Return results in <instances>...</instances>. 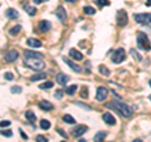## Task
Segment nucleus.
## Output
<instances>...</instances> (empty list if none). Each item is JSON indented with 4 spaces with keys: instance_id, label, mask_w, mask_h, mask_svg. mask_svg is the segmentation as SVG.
Listing matches in <instances>:
<instances>
[{
    "instance_id": "412c9836",
    "label": "nucleus",
    "mask_w": 151,
    "mask_h": 142,
    "mask_svg": "<svg viewBox=\"0 0 151 142\" xmlns=\"http://www.w3.org/2000/svg\"><path fill=\"white\" fill-rule=\"evenodd\" d=\"M25 118L29 120L30 122H35L37 116H35V113H34V112H32V111H27V112H25Z\"/></svg>"
},
{
    "instance_id": "c756f323",
    "label": "nucleus",
    "mask_w": 151,
    "mask_h": 142,
    "mask_svg": "<svg viewBox=\"0 0 151 142\" xmlns=\"http://www.w3.org/2000/svg\"><path fill=\"white\" fill-rule=\"evenodd\" d=\"M98 69H99V72H101V74H102V75H106V77H108V75H110L108 69H107V68H105V65H99Z\"/></svg>"
},
{
    "instance_id": "a878e982",
    "label": "nucleus",
    "mask_w": 151,
    "mask_h": 142,
    "mask_svg": "<svg viewBox=\"0 0 151 142\" xmlns=\"http://www.w3.org/2000/svg\"><path fill=\"white\" fill-rule=\"evenodd\" d=\"M63 121H64V122H67V123H69V124H74L76 123V120L71 115H64L63 116Z\"/></svg>"
},
{
    "instance_id": "aec40b11",
    "label": "nucleus",
    "mask_w": 151,
    "mask_h": 142,
    "mask_svg": "<svg viewBox=\"0 0 151 142\" xmlns=\"http://www.w3.org/2000/svg\"><path fill=\"white\" fill-rule=\"evenodd\" d=\"M107 136V132H103V131H101V132L96 133L95 136V142H103V140Z\"/></svg>"
},
{
    "instance_id": "20e7f679",
    "label": "nucleus",
    "mask_w": 151,
    "mask_h": 142,
    "mask_svg": "<svg viewBox=\"0 0 151 142\" xmlns=\"http://www.w3.org/2000/svg\"><path fill=\"white\" fill-rule=\"evenodd\" d=\"M125 58H126V52L123 50L122 48H118V49L115 50L113 52V54H112V62L115 64L122 63V62L125 60Z\"/></svg>"
},
{
    "instance_id": "2eb2a0df",
    "label": "nucleus",
    "mask_w": 151,
    "mask_h": 142,
    "mask_svg": "<svg viewBox=\"0 0 151 142\" xmlns=\"http://www.w3.org/2000/svg\"><path fill=\"white\" fill-rule=\"evenodd\" d=\"M102 118H103V121L107 124H111V126H113V124L116 123V120H115V117H113L111 113H108V112H106L103 116H102Z\"/></svg>"
},
{
    "instance_id": "2f4dec72",
    "label": "nucleus",
    "mask_w": 151,
    "mask_h": 142,
    "mask_svg": "<svg viewBox=\"0 0 151 142\" xmlns=\"http://www.w3.org/2000/svg\"><path fill=\"white\" fill-rule=\"evenodd\" d=\"M0 135H3V136H6V137H12L13 136V132L10 130H3L0 131Z\"/></svg>"
},
{
    "instance_id": "0eeeda50",
    "label": "nucleus",
    "mask_w": 151,
    "mask_h": 142,
    "mask_svg": "<svg viewBox=\"0 0 151 142\" xmlns=\"http://www.w3.org/2000/svg\"><path fill=\"white\" fill-rule=\"evenodd\" d=\"M116 19H117L118 26H125L127 24V14H126V12H123V10H118Z\"/></svg>"
},
{
    "instance_id": "1a4fd4ad",
    "label": "nucleus",
    "mask_w": 151,
    "mask_h": 142,
    "mask_svg": "<svg viewBox=\"0 0 151 142\" xmlns=\"http://www.w3.org/2000/svg\"><path fill=\"white\" fill-rule=\"evenodd\" d=\"M19 57V53L14 49H10L8 53L5 54V62H8V63H12V62H15V59H18Z\"/></svg>"
},
{
    "instance_id": "dca6fc26",
    "label": "nucleus",
    "mask_w": 151,
    "mask_h": 142,
    "mask_svg": "<svg viewBox=\"0 0 151 142\" xmlns=\"http://www.w3.org/2000/svg\"><path fill=\"white\" fill-rule=\"evenodd\" d=\"M5 16H6V18H9V19H16L19 16V14H18V12H16L15 9L9 8V9L5 10Z\"/></svg>"
},
{
    "instance_id": "7ed1b4c3",
    "label": "nucleus",
    "mask_w": 151,
    "mask_h": 142,
    "mask_svg": "<svg viewBox=\"0 0 151 142\" xmlns=\"http://www.w3.org/2000/svg\"><path fill=\"white\" fill-rule=\"evenodd\" d=\"M137 46H139L140 49L142 50H150L151 49V43L149 40V38L145 33H140L137 35Z\"/></svg>"
},
{
    "instance_id": "f8f14e48",
    "label": "nucleus",
    "mask_w": 151,
    "mask_h": 142,
    "mask_svg": "<svg viewBox=\"0 0 151 142\" xmlns=\"http://www.w3.org/2000/svg\"><path fill=\"white\" fill-rule=\"evenodd\" d=\"M63 60H64V63H66L67 65H69L71 69H73V71L76 72V73H81V72H82V68L80 67V65H78V64H76V63H73V62L69 60L68 58H63Z\"/></svg>"
},
{
    "instance_id": "58836bf2",
    "label": "nucleus",
    "mask_w": 151,
    "mask_h": 142,
    "mask_svg": "<svg viewBox=\"0 0 151 142\" xmlns=\"http://www.w3.org/2000/svg\"><path fill=\"white\" fill-rule=\"evenodd\" d=\"M10 121H1L0 122V127H8V126H10Z\"/></svg>"
},
{
    "instance_id": "cd10ccee",
    "label": "nucleus",
    "mask_w": 151,
    "mask_h": 142,
    "mask_svg": "<svg viewBox=\"0 0 151 142\" xmlns=\"http://www.w3.org/2000/svg\"><path fill=\"white\" fill-rule=\"evenodd\" d=\"M25 10H27V13H28L30 16H34L37 14V12H38L34 6H25Z\"/></svg>"
},
{
    "instance_id": "c03bdc74",
    "label": "nucleus",
    "mask_w": 151,
    "mask_h": 142,
    "mask_svg": "<svg viewBox=\"0 0 151 142\" xmlns=\"http://www.w3.org/2000/svg\"><path fill=\"white\" fill-rule=\"evenodd\" d=\"M146 1H147V3H146V4H147V5H149V6H151V0H146Z\"/></svg>"
},
{
    "instance_id": "ddd939ff",
    "label": "nucleus",
    "mask_w": 151,
    "mask_h": 142,
    "mask_svg": "<svg viewBox=\"0 0 151 142\" xmlns=\"http://www.w3.org/2000/svg\"><path fill=\"white\" fill-rule=\"evenodd\" d=\"M50 28H52V24H50L49 20H40L39 22V30L40 32H48Z\"/></svg>"
},
{
    "instance_id": "f257e3e1",
    "label": "nucleus",
    "mask_w": 151,
    "mask_h": 142,
    "mask_svg": "<svg viewBox=\"0 0 151 142\" xmlns=\"http://www.w3.org/2000/svg\"><path fill=\"white\" fill-rule=\"evenodd\" d=\"M108 108H115L117 112H120L123 117H126V118H130V117L132 116V109L131 107H129L126 103L123 102H118V101H112L111 103H108L107 105Z\"/></svg>"
},
{
    "instance_id": "e433bc0d",
    "label": "nucleus",
    "mask_w": 151,
    "mask_h": 142,
    "mask_svg": "<svg viewBox=\"0 0 151 142\" xmlns=\"http://www.w3.org/2000/svg\"><path fill=\"white\" fill-rule=\"evenodd\" d=\"M37 142H48V140L44 136H42V135H38V136H37Z\"/></svg>"
},
{
    "instance_id": "a19ab883",
    "label": "nucleus",
    "mask_w": 151,
    "mask_h": 142,
    "mask_svg": "<svg viewBox=\"0 0 151 142\" xmlns=\"http://www.w3.org/2000/svg\"><path fill=\"white\" fill-rule=\"evenodd\" d=\"M19 132H20V136H22V137L24 138V140H28V136H27V135L24 133V132H23L22 130H19Z\"/></svg>"
},
{
    "instance_id": "09e8293b",
    "label": "nucleus",
    "mask_w": 151,
    "mask_h": 142,
    "mask_svg": "<svg viewBox=\"0 0 151 142\" xmlns=\"http://www.w3.org/2000/svg\"><path fill=\"white\" fill-rule=\"evenodd\" d=\"M149 84H150V87H151V79H150V82H149Z\"/></svg>"
},
{
    "instance_id": "8fccbe9b",
    "label": "nucleus",
    "mask_w": 151,
    "mask_h": 142,
    "mask_svg": "<svg viewBox=\"0 0 151 142\" xmlns=\"http://www.w3.org/2000/svg\"><path fill=\"white\" fill-rule=\"evenodd\" d=\"M150 101H151V96H150Z\"/></svg>"
},
{
    "instance_id": "72a5a7b5",
    "label": "nucleus",
    "mask_w": 151,
    "mask_h": 142,
    "mask_svg": "<svg viewBox=\"0 0 151 142\" xmlns=\"http://www.w3.org/2000/svg\"><path fill=\"white\" fill-rule=\"evenodd\" d=\"M10 91H12V93H20L22 92V87H19V86H13V87L10 88Z\"/></svg>"
},
{
    "instance_id": "f03ea898",
    "label": "nucleus",
    "mask_w": 151,
    "mask_h": 142,
    "mask_svg": "<svg viewBox=\"0 0 151 142\" xmlns=\"http://www.w3.org/2000/svg\"><path fill=\"white\" fill-rule=\"evenodd\" d=\"M24 65L33 69V71H42V69L46 68V63L42 59H38V58H25Z\"/></svg>"
},
{
    "instance_id": "a18cd8bd",
    "label": "nucleus",
    "mask_w": 151,
    "mask_h": 142,
    "mask_svg": "<svg viewBox=\"0 0 151 142\" xmlns=\"http://www.w3.org/2000/svg\"><path fill=\"white\" fill-rule=\"evenodd\" d=\"M133 142H142V141L140 140V138H136V140H133Z\"/></svg>"
},
{
    "instance_id": "5701e85b",
    "label": "nucleus",
    "mask_w": 151,
    "mask_h": 142,
    "mask_svg": "<svg viewBox=\"0 0 151 142\" xmlns=\"http://www.w3.org/2000/svg\"><path fill=\"white\" fill-rule=\"evenodd\" d=\"M40 128L42 130H49L50 128V122L48 120H42L40 121Z\"/></svg>"
},
{
    "instance_id": "423d86ee",
    "label": "nucleus",
    "mask_w": 151,
    "mask_h": 142,
    "mask_svg": "<svg viewBox=\"0 0 151 142\" xmlns=\"http://www.w3.org/2000/svg\"><path fill=\"white\" fill-rule=\"evenodd\" d=\"M108 96V89L106 87H98L97 88V92H96V99L99 102L105 101Z\"/></svg>"
},
{
    "instance_id": "b1692460",
    "label": "nucleus",
    "mask_w": 151,
    "mask_h": 142,
    "mask_svg": "<svg viewBox=\"0 0 151 142\" xmlns=\"http://www.w3.org/2000/svg\"><path fill=\"white\" fill-rule=\"evenodd\" d=\"M20 30H22V26H20V25H15V26H13L12 29L9 30V34H10V35H16Z\"/></svg>"
},
{
    "instance_id": "49530a36",
    "label": "nucleus",
    "mask_w": 151,
    "mask_h": 142,
    "mask_svg": "<svg viewBox=\"0 0 151 142\" xmlns=\"http://www.w3.org/2000/svg\"><path fill=\"white\" fill-rule=\"evenodd\" d=\"M66 1H68V3H74L76 0H66Z\"/></svg>"
},
{
    "instance_id": "37998d69",
    "label": "nucleus",
    "mask_w": 151,
    "mask_h": 142,
    "mask_svg": "<svg viewBox=\"0 0 151 142\" xmlns=\"http://www.w3.org/2000/svg\"><path fill=\"white\" fill-rule=\"evenodd\" d=\"M34 3H35V4H42L43 0H34Z\"/></svg>"
},
{
    "instance_id": "c85d7f7f",
    "label": "nucleus",
    "mask_w": 151,
    "mask_h": 142,
    "mask_svg": "<svg viewBox=\"0 0 151 142\" xmlns=\"http://www.w3.org/2000/svg\"><path fill=\"white\" fill-rule=\"evenodd\" d=\"M53 86H54L53 82H46V83H42V84L39 86V88L40 89H48V88H52Z\"/></svg>"
},
{
    "instance_id": "3c124183",
    "label": "nucleus",
    "mask_w": 151,
    "mask_h": 142,
    "mask_svg": "<svg viewBox=\"0 0 151 142\" xmlns=\"http://www.w3.org/2000/svg\"><path fill=\"white\" fill-rule=\"evenodd\" d=\"M63 142H66V141H63Z\"/></svg>"
},
{
    "instance_id": "9d476101",
    "label": "nucleus",
    "mask_w": 151,
    "mask_h": 142,
    "mask_svg": "<svg viewBox=\"0 0 151 142\" xmlns=\"http://www.w3.org/2000/svg\"><path fill=\"white\" fill-rule=\"evenodd\" d=\"M56 81L58 84H61V86H66L67 84V82L69 81V77H68L67 74H64V73H58L57 74V77H56Z\"/></svg>"
},
{
    "instance_id": "393cba45",
    "label": "nucleus",
    "mask_w": 151,
    "mask_h": 142,
    "mask_svg": "<svg viewBox=\"0 0 151 142\" xmlns=\"http://www.w3.org/2000/svg\"><path fill=\"white\" fill-rule=\"evenodd\" d=\"M76 91H77V86H76V84H72V86H69V87L66 88L67 94H69V96H73Z\"/></svg>"
},
{
    "instance_id": "79ce46f5",
    "label": "nucleus",
    "mask_w": 151,
    "mask_h": 142,
    "mask_svg": "<svg viewBox=\"0 0 151 142\" xmlns=\"http://www.w3.org/2000/svg\"><path fill=\"white\" fill-rule=\"evenodd\" d=\"M58 132H59V135H61V136H63V137H66V138H67V135L64 133V132H63V131H62L61 128H58Z\"/></svg>"
},
{
    "instance_id": "4c0bfd02",
    "label": "nucleus",
    "mask_w": 151,
    "mask_h": 142,
    "mask_svg": "<svg viewBox=\"0 0 151 142\" xmlns=\"http://www.w3.org/2000/svg\"><path fill=\"white\" fill-rule=\"evenodd\" d=\"M5 79H8V81H12L13 78H14V75H13V73H10V72H6V73L4 74Z\"/></svg>"
},
{
    "instance_id": "f3484780",
    "label": "nucleus",
    "mask_w": 151,
    "mask_h": 142,
    "mask_svg": "<svg viewBox=\"0 0 151 142\" xmlns=\"http://www.w3.org/2000/svg\"><path fill=\"white\" fill-rule=\"evenodd\" d=\"M39 108L43 111H52L53 109V105L48 101H40L39 102Z\"/></svg>"
},
{
    "instance_id": "473e14b6",
    "label": "nucleus",
    "mask_w": 151,
    "mask_h": 142,
    "mask_svg": "<svg viewBox=\"0 0 151 142\" xmlns=\"http://www.w3.org/2000/svg\"><path fill=\"white\" fill-rule=\"evenodd\" d=\"M131 54L133 55V58H135V59H137V60H142V57H141V55H140L139 53H136L135 49H131Z\"/></svg>"
},
{
    "instance_id": "39448f33",
    "label": "nucleus",
    "mask_w": 151,
    "mask_h": 142,
    "mask_svg": "<svg viewBox=\"0 0 151 142\" xmlns=\"http://www.w3.org/2000/svg\"><path fill=\"white\" fill-rule=\"evenodd\" d=\"M133 19L139 24H150L151 23V14L150 13H144V14H135Z\"/></svg>"
},
{
    "instance_id": "a211bd4d",
    "label": "nucleus",
    "mask_w": 151,
    "mask_h": 142,
    "mask_svg": "<svg viewBox=\"0 0 151 142\" xmlns=\"http://www.w3.org/2000/svg\"><path fill=\"white\" fill-rule=\"evenodd\" d=\"M27 44L32 48H40L42 47V43H40L38 39H33V38H30V39L27 40Z\"/></svg>"
},
{
    "instance_id": "c9c22d12",
    "label": "nucleus",
    "mask_w": 151,
    "mask_h": 142,
    "mask_svg": "<svg viewBox=\"0 0 151 142\" xmlns=\"http://www.w3.org/2000/svg\"><path fill=\"white\" fill-rule=\"evenodd\" d=\"M62 96H63V91H61V89H57L56 93H54V97H56L57 99H61Z\"/></svg>"
},
{
    "instance_id": "4468645a",
    "label": "nucleus",
    "mask_w": 151,
    "mask_h": 142,
    "mask_svg": "<svg viewBox=\"0 0 151 142\" xmlns=\"http://www.w3.org/2000/svg\"><path fill=\"white\" fill-rule=\"evenodd\" d=\"M24 57L25 58H38V59H43L44 55L42 53H35V52H32V50H25L24 52Z\"/></svg>"
},
{
    "instance_id": "bb28decb",
    "label": "nucleus",
    "mask_w": 151,
    "mask_h": 142,
    "mask_svg": "<svg viewBox=\"0 0 151 142\" xmlns=\"http://www.w3.org/2000/svg\"><path fill=\"white\" fill-rule=\"evenodd\" d=\"M83 12H84V14H87V15H93V14L96 13V9L92 8V6H84Z\"/></svg>"
},
{
    "instance_id": "4be33fe9",
    "label": "nucleus",
    "mask_w": 151,
    "mask_h": 142,
    "mask_svg": "<svg viewBox=\"0 0 151 142\" xmlns=\"http://www.w3.org/2000/svg\"><path fill=\"white\" fill-rule=\"evenodd\" d=\"M46 73H38V74H34L30 77V81L32 82H35V81H40V79H46Z\"/></svg>"
},
{
    "instance_id": "7c9ffc66",
    "label": "nucleus",
    "mask_w": 151,
    "mask_h": 142,
    "mask_svg": "<svg viewBox=\"0 0 151 142\" xmlns=\"http://www.w3.org/2000/svg\"><path fill=\"white\" fill-rule=\"evenodd\" d=\"M96 4L102 8V6H105V5H110V1L108 0H96Z\"/></svg>"
},
{
    "instance_id": "6e6552de",
    "label": "nucleus",
    "mask_w": 151,
    "mask_h": 142,
    "mask_svg": "<svg viewBox=\"0 0 151 142\" xmlns=\"http://www.w3.org/2000/svg\"><path fill=\"white\" fill-rule=\"evenodd\" d=\"M87 130H88V127L87 126H84V124H78V126H76V128H73V136L74 137H81L83 133L87 132Z\"/></svg>"
},
{
    "instance_id": "f704fd0d",
    "label": "nucleus",
    "mask_w": 151,
    "mask_h": 142,
    "mask_svg": "<svg viewBox=\"0 0 151 142\" xmlns=\"http://www.w3.org/2000/svg\"><path fill=\"white\" fill-rule=\"evenodd\" d=\"M81 96L83 97V98H87V97H88V88H87V87H83V88H82Z\"/></svg>"
},
{
    "instance_id": "6ab92c4d",
    "label": "nucleus",
    "mask_w": 151,
    "mask_h": 142,
    "mask_svg": "<svg viewBox=\"0 0 151 142\" xmlns=\"http://www.w3.org/2000/svg\"><path fill=\"white\" fill-rule=\"evenodd\" d=\"M69 55L73 59H77V60H81V59H83V55H82L81 52H78V50H76V49H71L69 50Z\"/></svg>"
},
{
    "instance_id": "9b49d317",
    "label": "nucleus",
    "mask_w": 151,
    "mask_h": 142,
    "mask_svg": "<svg viewBox=\"0 0 151 142\" xmlns=\"http://www.w3.org/2000/svg\"><path fill=\"white\" fill-rule=\"evenodd\" d=\"M56 15L58 16V19L61 20V22H64L67 18V13H66V9L63 8V6H58L57 10H56Z\"/></svg>"
},
{
    "instance_id": "de8ad7c7",
    "label": "nucleus",
    "mask_w": 151,
    "mask_h": 142,
    "mask_svg": "<svg viewBox=\"0 0 151 142\" xmlns=\"http://www.w3.org/2000/svg\"><path fill=\"white\" fill-rule=\"evenodd\" d=\"M78 142H87V141H86V140H83V138H81V140L78 141Z\"/></svg>"
},
{
    "instance_id": "ea45409f",
    "label": "nucleus",
    "mask_w": 151,
    "mask_h": 142,
    "mask_svg": "<svg viewBox=\"0 0 151 142\" xmlns=\"http://www.w3.org/2000/svg\"><path fill=\"white\" fill-rule=\"evenodd\" d=\"M74 103H76V105H78V106H81L82 108H84V109H88V111L91 109L90 106H86V105H83V103H80V102H74Z\"/></svg>"
}]
</instances>
